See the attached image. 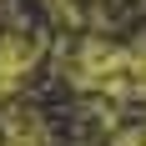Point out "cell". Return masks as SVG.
Instances as JSON below:
<instances>
[{"mask_svg":"<svg viewBox=\"0 0 146 146\" xmlns=\"http://www.w3.org/2000/svg\"><path fill=\"white\" fill-rule=\"evenodd\" d=\"M35 60H40V50L30 35H0V101L20 91V81L35 71Z\"/></svg>","mask_w":146,"mask_h":146,"instance_id":"obj_2","label":"cell"},{"mask_svg":"<svg viewBox=\"0 0 146 146\" xmlns=\"http://www.w3.org/2000/svg\"><path fill=\"white\" fill-rule=\"evenodd\" d=\"M116 146H146V126H131V131H121Z\"/></svg>","mask_w":146,"mask_h":146,"instance_id":"obj_4","label":"cell"},{"mask_svg":"<svg viewBox=\"0 0 146 146\" xmlns=\"http://www.w3.org/2000/svg\"><path fill=\"white\" fill-rule=\"evenodd\" d=\"M66 76L96 96H146V40H81L66 60Z\"/></svg>","mask_w":146,"mask_h":146,"instance_id":"obj_1","label":"cell"},{"mask_svg":"<svg viewBox=\"0 0 146 146\" xmlns=\"http://www.w3.org/2000/svg\"><path fill=\"white\" fill-rule=\"evenodd\" d=\"M50 10H56V20H76V0H45Z\"/></svg>","mask_w":146,"mask_h":146,"instance_id":"obj_5","label":"cell"},{"mask_svg":"<svg viewBox=\"0 0 146 146\" xmlns=\"http://www.w3.org/2000/svg\"><path fill=\"white\" fill-rule=\"evenodd\" d=\"M0 146H45V121L30 111H5L0 116Z\"/></svg>","mask_w":146,"mask_h":146,"instance_id":"obj_3","label":"cell"}]
</instances>
